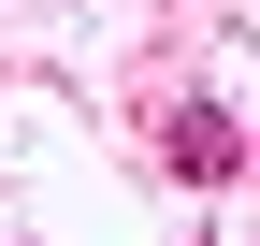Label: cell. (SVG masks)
Wrapping results in <instances>:
<instances>
[{
    "mask_svg": "<svg viewBox=\"0 0 260 246\" xmlns=\"http://www.w3.org/2000/svg\"><path fill=\"white\" fill-rule=\"evenodd\" d=\"M174 160L188 174H232V116H174Z\"/></svg>",
    "mask_w": 260,
    "mask_h": 246,
    "instance_id": "1",
    "label": "cell"
}]
</instances>
